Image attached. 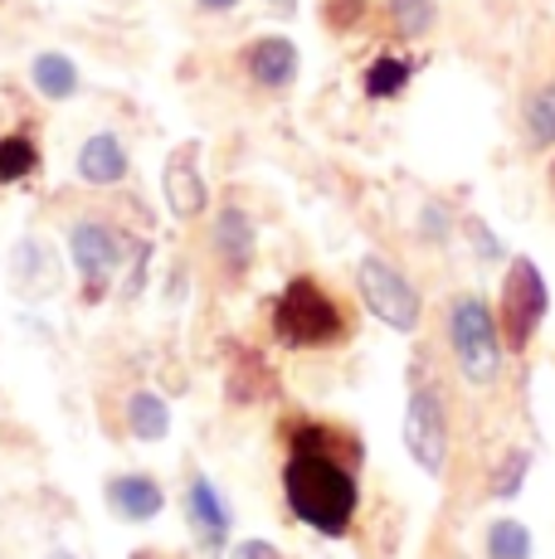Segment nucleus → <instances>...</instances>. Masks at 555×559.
Returning a JSON list of instances; mask_svg holds the SVG:
<instances>
[{
	"label": "nucleus",
	"mask_w": 555,
	"mask_h": 559,
	"mask_svg": "<svg viewBox=\"0 0 555 559\" xmlns=\"http://www.w3.org/2000/svg\"><path fill=\"white\" fill-rule=\"evenodd\" d=\"M463 229H468V239H473V253L483 258V263H497V258H501V243H497V234L487 229L483 219H468Z\"/></svg>",
	"instance_id": "nucleus-23"
},
{
	"label": "nucleus",
	"mask_w": 555,
	"mask_h": 559,
	"mask_svg": "<svg viewBox=\"0 0 555 559\" xmlns=\"http://www.w3.org/2000/svg\"><path fill=\"white\" fill-rule=\"evenodd\" d=\"M29 83H35L49 103H63L79 93V69H73L69 53L45 49V53H35V63H29Z\"/></svg>",
	"instance_id": "nucleus-14"
},
{
	"label": "nucleus",
	"mask_w": 555,
	"mask_h": 559,
	"mask_svg": "<svg viewBox=\"0 0 555 559\" xmlns=\"http://www.w3.org/2000/svg\"><path fill=\"white\" fill-rule=\"evenodd\" d=\"M327 20H332V29H351L361 20V0H322Z\"/></svg>",
	"instance_id": "nucleus-24"
},
{
	"label": "nucleus",
	"mask_w": 555,
	"mask_h": 559,
	"mask_svg": "<svg viewBox=\"0 0 555 559\" xmlns=\"http://www.w3.org/2000/svg\"><path fill=\"white\" fill-rule=\"evenodd\" d=\"M137 559H146V555H137Z\"/></svg>",
	"instance_id": "nucleus-30"
},
{
	"label": "nucleus",
	"mask_w": 555,
	"mask_h": 559,
	"mask_svg": "<svg viewBox=\"0 0 555 559\" xmlns=\"http://www.w3.org/2000/svg\"><path fill=\"white\" fill-rule=\"evenodd\" d=\"M521 122H527V142L536 146V152L555 146V88L531 93L527 107H521Z\"/></svg>",
	"instance_id": "nucleus-16"
},
{
	"label": "nucleus",
	"mask_w": 555,
	"mask_h": 559,
	"mask_svg": "<svg viewBox=\"0 0 555 559\" xmlns=\"http://www.w3.org/2000/svg\"><path fill=\"white\" fill-rule=\"evenodd\" d=\"M162 190H166V204L176 219H200V214H205L210 190H205V176H200V142H180L176 152L166 156Z\"/></svg>",
	"instance_id": "nucleus-8"
},
{
	"label": "nucleus",
	"mask_w": 555,
	"mask_h": 559,
	"mask_svg": "<svg viewBox=\"0 0 555 559\" xmlns=\"http://www.w3.org/2000/svg\"><path fill=\"white\" fill-rule=\"evenodd\" d=\"M332 443L336 438L327 428H303L293 438V457L283 467V497L293 515L303 525H312L317 535L336 540L346 535V525L356 521V501H361V487H356V472L341 467L332 457Z\"/></svg>",
	"instance_id": "nucleus-1"
},
{
	"label": "nucleus",
	"mask_w": 555,
	"mask_h": 559,
	"mask_svg": "<svg viewBox=\"0 0 555 559\" xmlns=\"http://www.w3.org/2000/svg\"><path fill=\"white\" fill-rule=\"evenodd\" d=\"M439 20V5L434 0H390V29L400 39H424Z\"/></svg>",
	"instance_id": "nucleus-18"
},
{
	"label": "nucleus",
	"mask_w": 555,
	"mask_h": 559,
	"mask_svg": "<svg viewBox=\"0 0 555 559\" xmlns=\"http://www.w3.org/2000/svg\"><path fill=\"white\" fill-rule=\"evenodd\" d=\"M273 336L287 350H322L346 336V317L312 277H293L273 302Z\"/></svg>",
	"instance_id": "nucleus-2"
},
{
	"label": "nucleus",
	"mask_w": 555,
	"mask_h": 559,
	"mask_svg": "<svg viewBox=\"0 0 555 559\" xmlns=\"http://www.w3.org/2000/svg\"><path fill=\"white\" fill-rule=\"evenodd\" d=\"M200 10H210V15H224V10H234L239 5V0H196Z\"/></svg>",
	"instance_id": "nucleus-26"
},
{
	"label": "nucleus",
	"mask_w": 555,
	"mask_h": 559,
	"mask_svg": "<svg viewBox=\"0 0 555 559\" xmlns=\"http://www.w3.org/2000/svg\"><path fill=\"white\" fill-rule=\"evenodd\" d=\"M269 10H278V15H297V0H263Z\"/></svg>",
	"instance_id": "nucleus-27"
},
{
	"label": "nucleus",
	"mask_w": 555,
	"mask_h": 559,
	"mask_svg": "<svg viewBox=\"0 0 555 559\" xmlns=\"http://www.w3.org/2000/svg\"><path fill=\"white\" fill-rule=\"evenodd\" d=\"M404 448H410V457L420 462L429 477H444V462H448V408H444V400L429 390V384H420V390L410 394V404H404Z\"/></svg>",
	"instance_id": "nucleus-6"
},
{
	"label": "nucleus",
	"mask_w": 555,
	"mask_h": 559,
	"mask_svg": "<svg viewBox=\"0 0 555 559\" xmlns=\"http://www.w3.org/2000/svg\"><path fill=\"white\" fill-rule=\"evenodd\" d=\"M186 515H190V525H196V535H200V545H205V550H224L234 515H229V507H224V497L215 491V481H210V477H196V481H190V491H186Z\"/></svg>",
	"instance_id": "nucleus-11"
},
{
	"label": "nucleus",
	"mask_w": 555,
	"mask_h": 559,
	"mask_svg": "<svg viewBox=\"0 0 555 559\" xmlns=\"http://www.w3.org/2000/svg\"><path fill=\"white\" fill-rule=\"evenodd\" d=\"M229 559H283V555H278L269 540H239L229 550Z\"/></svg>",
	"instance_id": "nucleus-25"
},
{
	"label": "nucleus",
	"mask_w": 555,
	"mask_h": 559,
	"mask_svg": "<svg viewBox=\"0 0 555 559\" xmlns=\"http://www.w3.org/2000/svg\"><path fill=\"white\" fill-rule=\"evenodd\" d=\"M127 176V146L113 132H98L79 146V180L83 186H117Z\"/></svg>",
	"instance_id": "nucleus-13"
},
{
	"label": "nucleus",
	"mask_w": 555,
	"mask_h": 559,
	"mask_svg": "<svg viewBox=\"0 0 555 559\" xmlns=\"http://www.w3.org/2000/svg\"><path fill=\"white\" fill-rule=\"evenodd\" d=\"M546 311H551V293L541 267L531 258H511L507 277H501V321H497L501 341L511 350H527L531 336L541 331V321H546Z\"/></svg>",
	"instance_id": "nucleus-5"
},
{
	"label": "nucleus",
	"mask_w": 555,
	"mask_h": 559,
	"mask_svg": "<svg viewBox=\"0 0 555 559\" xmlns=\"http://www.w3.org/2000/svg\"><path fill=\"white\" fill-rule=\"evenodd\" d=\"M45 559H79V555H73V550H49Z\"/></svg>",
	"instance_id": "nucleus-28"
},
{
	"label": "nucleus",
	"mask_w": 555,
	"mask_h": 559,
	"mask_svg": "<svg viewBox=\"0 0 555 559\" xmlns=\"http://www.w3.org/2000/svg\"><path fill=\"white\" fill-rule=\"evenodd\" d=\"M410 79H414V63L410 59L380 53V59L366 69V98H394V93H404V83H410Z\"/></svg>",
	"instance_id": "nucleus-19"
},
{
	"label": "nucleus",
	"mask_w": 555,
	"mask_h": 559,
	"mask_svg": "<svg viewBox=\"0 0 555 559\" xmlns=\"http://www.w3.org/2000/svg\"><path fill=\"white\" fill-rule=\"evenodd\" d=\"M127 428H132V438H142V443H162L170 433V404L152 390H137L132 400H127Z\"/></svg>",
	"instance_id": "nucleus-15"
},
{
	"label": "nucleus",
	"mask_w": 555,
	"mask_h": 559,
	"mask_svg": "<svg viewBox=\"0 0 555 559\" xmlns=\"http://www.w3.org/2000/svg\"><path fill=\"white\" fill-rule=\"evenodd\" d=\"M546 180H551V190H555V160H551V170H546Z\"/></svg>",
	"instance_id": "nucleus-29"
},
{
	"label": "nucleus",
	"mask_w": 555,
	"mask_h": 559,
	"mask_svg": "<svg viewBox=\"0 0 555 559\" xmlns=\"http://www.w3.org/2000/svg\"><path fill=\"white\" fill-rule=\"evenodd\" d=\"M448 346H453V360L468 384H493L501 374L507 341H501V326L483 297H453V307H448Z\"/></svg>",
	"instance_id": "nucleus-3"
},
{
	"label": "nucleus",
	"mask_w": 555,
	"mask_h": 559,
	"mask_svg": "<svg viewBox=\"0 0 555 559\" xmlns=\"http://www.w3.org/2000/svg\"><path fill=\"white\" fill-rule=\"evenodd\" d=\"M39 170V152H35V142L29 136H5L0 142V186H15V180H25V176H35Z\"/></svg>",
	"instance_id": "nucleus-20"
},
{
	"label": "nucleus",
	"mask_w": 555,
	"mask_h": 559,
	"mask_svg": "<svg viewBox=\"0 0 555 559\" xmlns=\"http://www.w3.org/2000/svg\"><path fill=\"white\" fill-rule=\"evenodd\" d=\"M527 477H531V453L527 448H511V453H501L493 477H487V491H493V501H511V497H521Z\"/></svg>",
	"instance_id": "nucleus-17"
},
{
	"label": "nucleus",
	"mask_w": 555,
	"mask_h": 559,
	"mask_svg": "<svg viewBox=\"0 0 555 559\" xmlns=\"http://www.w3.org/2000/svg\"><path fill=\"white\" fill-rule=\"evenodd\" d=\"M420 234H424L429 243H444L448 234H453V224H448V210H444L439 200H429V204L420 210Z\"/></svg>",
	"instance_id": "nucleus-22"
},
{
	"label": "nucleus",
	"mask_w": 555,
	"mask_h": 559,
	"mask_svg": "<svg viewBox=\"0 0 555 559\" xmlns=\"http://www.w3.org/2000/svg\"><path fill=\"white\" fill-rule=\"evenodd\" d=\"M244 69H249V79L259 83V88L278 93V88H293L303 59H297V45L287 35H263L244 49Z\"/></svg>",
	"instance_id": "nucleus-9"
},
{
	"label": "nucleus",
	"mask_w": 555,
	"mask_h": 559,
	"mask_svg": "<svg viewBox=\"0 0 555 559\" xmlns=\"http://www.w3.org/2000/svg\"><path fill=\"white\" fill-rule=\"evenodd\" d=\"M210 249L229 273H244V267L253 263V249H259V229H253V219L239 210V204H224L215 214V229H210Z\"/></svg>",
	"instance_id": "nucleus-10"
},
{
	"label": "nucleus",
	"mask_w": 555,
	"mask_h": 559,
	"mask_svg": "<svg viewBox=\"0 0 555 559\" xmlns=\"http://www.w3.org/2000/svg\"><path fill=\"white\" fill-rule=\"evenodd\" d=\"M69 258L79 267V277L88 283V297H98L113 283L117 267H122V234L98 219H79L69 229Z\"/></svg>",
	"instance_id": "nucleus-7"
},
{
	"label": "nucleus",
	"mask_w": 555,
	"mask_h": 559,
	"mask_svg": "<svg viewBox=\"0 0 555 559\" xmlns=\"http://www.w3.org/2000/svg\"><path fill=\"white\" fill-rule=\"evenodd\" d=\"M108 507L122 515V521L142 525V521H152V515L166 511V491L156 487L152 477H142V472H127V477L108 481Z\"/></svg>",
	"instance_id": "nucleus-12"
},
{
	"label": "nucleus",
	"mask_w": 555,
	"mask_h": 559,
	"mask_svg": "<svg viewBox=\"0 0 555 559\" xmlns=\"http://www.w3.org/2000/svg\"><path fill=\"white\" fill-rule=\"evenodd\" d=\"M356 287H361V302L376 321H386L390 331H414L424 317V297L410 277L400 273L394 263H386L380 253H366L356 263Z\"/></svg>",
	"instance_id": "nucleus-4"
},
{
	"label": "nucleus",
	"mask_w": 555,
	"mask_h": 559,
	"mask_svg": "<svg viewBox=\"0 0 555 559\" xmlns=\"http://www.w3.org/2000/svg\"><path fill=\"white\" fill-rule=\"evenodd\" d=\"M483 545L487 559H531V531L521 521H493Z\"/></svg>",
	"instance_id": "nucleus-21"
}]
</instances>
